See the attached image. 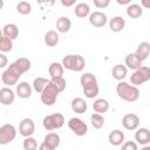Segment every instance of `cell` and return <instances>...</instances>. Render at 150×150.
I'll use <instances>...</instances> for the list:
<instances>
[{
	"mask_svg": "<svg viewBox=\"0 0 150 150\" xmlns=\"http://www.w3.org/2000/svg\"><path fill=\"white\" fill-rule=\"evenodd\" d=\"M61 5L64 6V7H70V6L75 5V0H69V1H67V0H61Z\"/></svg>",
	"mask_w": 150,
	"mask_h": 150,
	"instance_id": "obj_39",
	"label": "cell"
},
{
	"mask_svg": "<svg viewBox=\"0 0 150 150\" xmlns=\"http://www.w3.org/2000/svg\"><path fill=\"white\" fill-rule=\"evenodd\" d=\"M125 67L129 68V69H134V70H137L138 68L142 67V60L136 55V53H129L127 56H125Z\"/></svg>",
	"mask_w": 150,
	"mask_h": 150,
	"instance_id": "obj_14",
	"label": "cell"
},
{
	"mask_svg": "<svg viewBox=\"0 0 150 150\" xmlns=\"http://www.w3.org/2000/svg\"><path fill=\"white\" fill-rule=\"evenodd\" d=\"M38 150H54L52 146H49L47 143H45V142H42L41 144H40V146H39V149Z\"/></svg>",
	"mask_w": 150,
	"mask_h": 150,
	"instance_id": "obj_40",
	"label": "cell"
},
{
	"mask_svg": "<svg viewBox=\"0 0 150 150\" xmlns=\"http://www.w3.org/2000/svg\"><path fill=\"white\" fill-rule=\"evenodd\" d=\"M128 74V68L124 66V64H121V63H117L115 64L112 68H111V75L115 80L117 81H123V79L127 76Z\"/></svg>",
	"mask_w": 150,
	"mask_h": 150,
	"instance_id": "obj_20",
	"label": "cell"
},
{
	"mask_svg": "<svg viewBox=\"0 0 150 150\" xmlns=\"http://www.w3.org/2000/svg\"><path fill=\"white\" fill-rule=\"evenodd\" d=\"M7 62H8L7 56H6L4 53H1V54H0V68H5V67L7 66Z\"/></svg>",
	"mask_w": 150,
	"mask_h": 150,
	"instance_id": "obj_38",
	"label": "cell"
},
{
	"mask_svg": "<svg viewBox=\"0 0 150 150\" xmlns=\"http://www.w3.org/2000/svg\"><path fill=\"white\" fill-rule=\"evenodd\" d=\"M124 27H125V20L122 16H118V15L114 16L109 21V28L111 32H115V33L122 32L124 29Z\"/></svg>",
	"mask_w": 150,
	"mask_h": 150,
	"instance_id": "obj_19",
	"label": "cell"
},
{
	"mask_svg": "<svg viewBox=\"0 0 150 150\" xmlns=\"http://www.w3.org/2000/svg\"><path fill=\"white\" fill-rule=\"evenodd\" d=\"M45 43L48 47H55L59 43V34L56 30H48L45 34Z\"/></svg>",
	"mask_w": 150,
	"mask_h": 150,
	"instance_id": "obj_28",
	"label": "cell"
},
{
	"mask_svg": "<svg viewBox=\"0 0 150 150\" xmlns=\"http://www.w3.org/2000/svg\"><path fill=\"white\" fill-rule=\"evenodd\" d=\"M62 66L68 70L82 71L86 67V60L79 54H68L62 59Z\"/></svg>",
	"mask_w": 150,
	"mask_h": 150,
	"instance_id": "obj_4",
	"label": "cell"
},
{
	"mask_svg": "<svg viewBox=\"0 0 150 150\" xmlns=\"http://www.w3.org/2000/svg\"><path fill=\"white\" fill-rule=\"evenodd\" d=\"M122 125L127 130H137L139 125V117L136 114H125L122 118Z\"/></svg>",
	"mask_w": 150,
	"mask_h": 150,
	"instance_id": "obj_11",
	"label": "cell"
},
{
	"mask_svg": "<svg viewBox=\"0 0 150 150\" xmlns=\"http://www.w3.org/2000/svg\"><path fill=\"white\" fill-rule=\"evenodd\" d=\"M64 124V116L60 112H55V114H52V115H47L43 117V121H42V125L46 130L48 131H52V130H55V129H60L62 128Z\"/></svg>",
	"mask_w": 150,
	"mask_h": 150,
	"instance_id": "obj_5",
	"label": "cell"
},
{
	"mask_svg": "<svg viewBox=\"0 0 150 150\" xmlns=\"http://www.w3.org/2000/svg\"><path fill=\"white\" fill-rule=\"evenodd\" d=\"M60 94L56 86L50 81L48 86L45 88V90L41 93V101L46 105H53L57 98V95Z\"/></svg>",
	"mask_w": 150,
	"mask_h": 150,
	"instance_id": "obj_6",
	"label": "cell"
},
{
	"mask_svg": "<svg viewBox=\"0 0 150 150\" xmlns=\"http://www.w3.org/2000/svg\"><path fill=\"white\" fill-rule=\"evenodd\" d=\"M117 4L120 5H130V0H117Z\"/></svg>",
	"mask_w": 150,
	"mask_h": 150,
	"instance_id": "obj_42",
	"label": "cell"
},
{
	"mask_svg": "<svg viewBox=\"0 0 150 150\" xmlns=\"http://www.w3.org/2000/svg\"><path fill=\"white\" fill-rule=\"evenodd\" d=\"M60 141H61L60 139V136L56 132H49V134H47L45 136V139H43V142L47 143L49 146H52L54 150L60 145Z\"/></svg>",
	"mask_w": 150,
	"mask_h": 150,
	"instance_id": "obj_29",
	"label": "cell"
},
{
	"mask_svg": "<svg viewBox=\"0 0 150 150\" xmlns=\"http://www.w3.org/2000/svg\"><path fill=\"white\" fill-rule=\"evenodd\" d=\"M141 150H150V145H144Z\"/></svg>",
	"mask_w": 150,
	"mask_h": 150,
	"instance_id": "obj_43",
	"label": "cell"
},
{
	"mask_svg": "<svg viewBox=\"0 0 150 150\" xmlns=\"http://www.w3.org/2000/svg\"><path fill=\"white\" fill-rule=\"evenodd\" d=\"M35 131V123L32 118H23L20 124H19V132L21 136H23L25 138L26 137H32V135L34 134Z\"/></svg>",
	"mask_w": 150,
	"mask_h": 150,
	"instance_id": "obj_10",
	"label": "cell"
},
{
	"mask_svg": "<svg viewBox=\"0 0 150 150\" xmlns=\"http://www.w3.org/2000/svg\"><path fill=\"white\" fill-rule=\"evenodd\" d=\"M150 80V67L142 66L137 70H135L130 76V82L132 86H141L144 82Z\"/></svg>",
	"mask_w": 150,
	"mask_h": 150,
	"instance_id": "obj_7",
	"label": "cell"
},
{
	"mask_svg": "<svg viewBox=\"0 0 150 150\" xmlns=\"http://www.w3.org/2000/svg\"><path fill=\"white\" fill-rule=\"evenodd\" d=\"M121 150H138L137 143L136 142H132V141H127V142H124L122 144Z\"/></svg>",
	"mask_w": 150,
	"mask_h": 150,
	"instance_id": "obj_36",
	"label": "cell"
},
{
	"mask_svg": "<svg viewBox=\"0 0 150 150\" xmlns=\"http://www.w3.org/2000/svg\"><path fill=\"white\" fill-rule=\"evenodd\" d=\"M108 141L114 146L122 145L124 143V132L120 129H115V130L110 131V134L108 136Z\"/></svg>",
	"mask_w": 150,
	"mask_h": 150,
	"instance_id": "obj_15",
	"label": "cell"
},
{
	"mask_svg": "<svg viewBox=\"0 0 150 150\" xmlns=\"http://www.w3.org/2000/svg\"><path fill=\"white\" fill-rule=\"evenodd\" d=\"M71 109L74 112H77V114H84L88 109V104L87 102L82 98V97H75L71 100Z\"/></svg>",
	"mask_w": 150,
	"mask_h": 150,
	"instance_id": "obj_18",
	"label": "cell"
},
{
	"mask_svg": "<svg viewBox=\"0 0 150 150\" xmlns=\"http://www.w3.org/2000/svg\"><path fill=\"white\" fill-rule=\"evenodd\" d=\"M29 69H30V61L27 57H19L14 62H12L7 69L4 70V73L1 74V81L7 87L14 86L18 83L21 75L28 71Z\"/></svg>",
	"mask_w": 150,
	"mask_h": 150,
	"instance_id": "obj_1",
	"label": "cell"
},
{
	"mask_svg": "<svg viewBox=\"0 0 150 150\" xmlns=\"http://www.w3.org/2000/svg\"><path fill=\"white\" fill-rule=\"evenodd\" d=\"M16 95L20 98H29L32 95V87L27 82L22 81L16 84Z\"/></svg>",
	"mask_w": 150,
	"mask_h": 150,
	"instance_id": "obj_17",
	"label": "cell"
},
{
	"mask_svg": "<svg viewBox=\"0 0 150 150\" xmlns=\"http://www.w3.org/2000/svg\"><path fill=\"white\" fill-rule=\"evenodd\" d=\"M15 100V94L9 87H4L0 89V102L2 105H11Z\"/></svg>",
	"mask_w": 150,
	"mask_h": 150,
	"instance_id": "obj_13",
	"label": "cell"
},
{
	"mask_svg": "<svg viewBox=\"0 0 150 150\" xmlns=\"http://www.w3.org/2000/svg\"><path fill=\"white\" fill-rule=\"evenodd\" d=\"M71 27V21L68 16H60L56 21V30L59 33H68Z\"/></svg>",
	"mask_w": 150,
	"mask_h": 150,
	"instance_id": "obj_22",
	"label": "cell"
},
{
	"mask_svg": "<svg viewBox=\"0 0 150 150\" xmlns=\"http://www.w3.org/2000/svg\"><path fill=\"white\" fill-rule=\"evenodd\" d=\"M49 82H50V80H47L45 77H35L34 81H33V89L36 93L41 94L45 90V88L48 86Z\"/></svg>",
	"mask_w": 150,
	"mask_h": 150,
	"instance_id": "obj_30",
	"label": "cell"
},
{
	"mask_svg": "<svg viewBox=\"0 0 150 150\" xmlns=\"http://www.w3.org/2000/svg\"><path fill=\"white\" fill-rule=\"evenodd\" d=\"M135 139L138 144L148 145V143H150V130L146 128H138L135 132Z\"/></svg>",
	"mask_w": 150,
	"mask_h": 150,
	"instance_id": "obj_16",
	"label": "cell"
},
{
	"mask_svg": "<svg viewBox=\"0 0 150 150\" xmlns=\"http://www.w3.org/2000/svg\"><path fill=\"white\" fill-rule=\"evenodd\" d=\"M109 102L105 98H96L93 103V109L95 110V112L97 114H104L109 110Z\"/></svg>",
	"mask_w": 150,
	"mask_h": 150,
	"instance_id": "obj_23",
	"label": "cell"
},
{
	"mask_svg": "<svg viewBox=\"0 0 150 150\" xmlns=\"http://www.w3.org/2000/svg\"><path fill=\"white\" fill-rule=\"evenodd\" d=\"M141 5L143 7H145L146 9H150V0H142L141 1Z\"/></svg>",
	"mask_w": 150,
	"mask_h": 150,
	"instance_id": "obj_41",
	"label": "cell"
},
{
	"mask_svg": "<svg viewBox=\"0 0 150 150\" xmlns=\"http://www.w3.org/2000/svg\"><path fill=\"white\" fill-rule=\"evenodd\" d=\"M12 48H13V40H11L7 36L1 34V36H0V50H1V53L9 52V50H12Z\"/></svg>",
	"mask_w": 150,
	"mask_h": 150,
	"instance_id": "obj_32",
	"label": "cell"
},
{
	"mask_svg": "<svg viewBox=\"0 0 150 150\" xmlns=\"http://www.w3.org/2000/svg\"><path fill=\"white\" fill-rule=\"evenodd\" d=\"M80 83L82 86L83 89V94L87 98H94L98 95L100 88H98V83H97V79L94 74L91 73H84L81 79H80Z\"/></svg>",
	"mask_w": 150,
	"mask_h": 150,
	"instance_id": "obj_2",
	"label": "cell"
},
{
	"mask_svg": "<svg viewBox=\"0 0 150 150\" xmlns=\"http://www.w3.org/2000/svg\"><path fill=\"white\" fill-rule=\"evenodd\" d=\"M22 145L25 150H38V142L34 137H26Z\"/></svg>",
	"mask_w": 150,
	"mask_h": 150,
	"instance_id": "obj_34",
	"label": "cell"
},
{
	"mask_svg": "<svg viewBox=\"0 0 150 150\" xmlns=\"http://www.w3.org/2000/svg\"><path fill=\"white\" fill-rule=\"evenodd\" d=\"M68 127L69 129L76 135V136H84L88 132V125L86 122H83L79 117H71L68 121Z\"/></svg>",
	"mask_w": 150,
	"mask_h": 150,
	"instance_id": "obj_9",
	"label": "cell"
},
{
	"mask_svg": "<svg viewBox=\"0 0 150 150\" xmlns=\"http://www.w3.org/2000/svg\"><path fill=\"white\" fill-rule=\"evenodd\" d=\"M2 35L11 40H15L19 36V28L15 23H6L2 28Z\"/></svg>",
	"mask_w": 150,
	"mask_h": 150,
	"instance_id": "obj_21",
	"label": "cell"
},
{
	"mask_svg": "<svg viewBox=\"0 0 150 150\" xmlns=\"http://www.w3.org/2000/svg\"><path fill=\"white\" fill-rule=\"evenodd\" d=\"M143 14V9L138 4H130L127 7V15L131 19H137Z\"/></svg>",
	"mask_w": 150,
	"mask_h": 150,
	"instance_id": "obj_27",
	"label": "cell"
},
{
	"mask_svg": "<svg viewBox=\"0 0 150 150\" xmlns=\"http://www.w3.org/2000/svg\"><path fill=\"white\" fill-rule=\"evenodd\" d=\"M63 71H64V67L62 66V63H59V62H52L48 67V73L52 79L62 76Z\"/></svg>",
	"mask_w": 150,
	"mask_h": 150,
	"instance_id": "obj_26",
	"label": "cell"
},
{
	"mask_svg": "<svg viewBox=\"0 0 150 150\" xmlns=\"http://www.w3.org/2000/svg\"><path fill=\"white\" fill-rule=\"evenodd\" d=\"M16 12L22 15H27L32 12V5L28 1H20L16 5Z\"/></svg>",
	"mask_w": 150,
	"mask_h": 150,
	"instance_id": "obj_33",
	"label": "cell"
},
{
	"mask_svg": "<svg viewBox=\"0 0 150 150\" xmlns=\"http://www.w3.org/2000/svg\"><path fill=\"white\" fill-rule=\"evenodd\" d=\"M50 81L56 86V88L59 89L60 93H62V91L66 89L67 83H66V80L63 79V76H60V77H53V79H50Z\"/></svg>",
	"mask_w": 150,
	"mask_h": 150,
	"instance_id": "obj_35",
	"label": "cell"
},
{
	"mask_svg": "<svg viewBox=\"0 0 150 150\" xmlns=\"http://www.w3.org/2000/svg\"><path fill=\"white\" fill-rule=\"evenodd\" d=\"M16 137V129L13 124L6 123L0 127V144L5 145L14 141Z\"/></svg>",
	"mask_w": 150,
	"mask_h": 150,
	"instance_id": "obj_8",
	"label": "cell"
},
{
	"mask_svg": "<svg viewBox=\"0 0 150 150\" xmlns=\"http://www.w3.org/2000/svg\"><path fill=\"white\" fill-rule=\"evenodd\" d=\"M89 23L96 28L104 27V25L107 23V15L103 12L95 11V12L90 13V15H89Z\"/></svg>",
	"mask_w": 150,
	"mask_h": 150,
	"instance_id": "obj_12",
	"label": "cell"
},
{
	"mask_svg": "<svg viewBox=\"0 0 150 150\" xmlns=\"http://www.w3.org/2000/svg\"><path fill=\"white\" fill-rule=\"evenodd\" d=\"M117 96L127 102H135L139 98V90L136 86H132L125 81H121L116 86Z\"/></svg>",
	"mask_w": 150,
	"mask_h": 150,
	"instance_id": "obj_3",
	"label": "cell"
},
{
	"mask_svg": "<svg viewBox=\"0 0 150 150\" xmlns=\"http://www.w3.org/2000/svg\"><path fill=\"white\" fill-rule=\"evenodd\" d=\"M109 4H110L109 0H94V5L97 8H105L109 6Z\"/></svg>",
	"mask_w": 150,
	"mask_h": 150,
	"instance_id": "obj_37",
	"label": "cell"
},
{
	"mask_svg": "<svg viewBox=\"0 0 150 150\" xmlns=\"http://www.w3.org/2000/svg\"><path fill=\"white\" fill-rule=\"evenodd\" d=\"M74 13L77 18H86L88 15H90V7L88 4L86 2H79L76 4L75 6V9H74Z\"/></svg>",
	"mask_w": 150,
	"mask_h": 150,
	"instance_id": "obj_25",
	"label": "cell"
},
{
	"mask_svg": "<svg viewBox=\"0 0 150 150\" xmlns=\"http://www.w3.org/2000/svg\"><path fill=\"white\" fill-rule=\"evenodd\" d=\"M135 53H136V55H137L142 61L146 60L148 56L150 55V43L146 42V41L141 42V43L138 45V47H137V49H136Z\"/></svg>",
	"mask_w": 150,
	"mask_h": 150,
	"instance_id": "obj_24",
	"label": "cell"
},
{
	"mask_svg": "<svg viewBox=\"0 0 150 150\" xmlns=\"http://www.w3.org/2000/svg\"><path fill=\"white\" fill-rule=\"evenodd\" d=\"M90 123L94 129H101L104 125V117L101 114L94 112L90 115Z\"/></svg>",
	"mask_w": 150,
	"mask_h": 150,
	"instance_id": "obj_31",
	"label": "cell"
}]
</instances>
